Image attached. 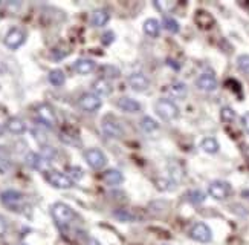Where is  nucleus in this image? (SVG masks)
I'll use <instances>...</instances> for the list:
<instances>
[{
    "label": "nucleus",
    "mask_w": 249,
    "mask_h": 245,
    "mask_svg": "<svg viewBox=\"0 0 249 245\" xmlns=\"http://www.w3.org/2000/svg\"><path fill=\"white\" fill-rule=\"evenodd\" d=\"M196 23L200 26V28H205V29H208L214 25V19L211 14L208 13H205V11H199L197 16H196Z\"/></svg>",
    "instance_id": "25"
},
{
    "label": "nucleus",
    "mask_w": 249,
    "mask_h": 245,
    "mask_svg": "<svg viewBox=\"0 0 249 245\" xmlns=\"http://www.w3.org/2000/svg\"><path fill=\"white\" fill-rule=\"evenodd\" d=\"M92 89H93V94H96L98 97H107V95H110L112 94V84L109 83V80H106V78H98L96 81H93L92 84Z\"/></svg>",
    "instance_id": "17"
},
{
    "label": "nucleus",
    "mask_w": 249,
    "mask_h": 245,
    "mask_svg": "<svg viewBox=\"0 0 249 245\" xmlns=\"http://www.w3.org/2000/svg\"><path fill=\"white\" fill-rule=\"evenodd\" d=\"M37 115H38V120L48 126V127H53L57 124V115H55V111L51 104L48 103H41L38 108H37Z\"/></svg>",
    "instance_id": "10"
},
{
    "label": "nucleus",
    "mask_w": 249,
    "mask_h": 245,
    "mask_svg": "<svg viewBox=\"0 0 249 245\" xmlns=\"http://www.w3.org/2000/svg\"><path fill=\"white\" fill-rule=\"evenodd\" d=\"M109 20H110V14H109V11H106V9H96V11H93L90 16V23L95 28L106 26Z\"/></svg>",
    "instance_id": "16"
},
{
    "label": "nucleus",
    "mask_w": 249,
    "mask_h": 245,
    "mask_svg": "<svg viewBox=\"0 0 249 245\" xmlns=\"http://www.w3.org/2000/svg\"><path fill=\"white\" fill-rule=\"evenodd\" d=\"M162 26H164L168 31V33H171V34H178L179 29H180L179 23L173 17H170V16H164V19H162Z\"/></svg>",
    "instance_id": "26"
},
{
    "label": "nucleus",
    "mask_w": 249,
    "mask_h": 245,
    "mask_svg": "<svg viewBox=\"0 0 249 245\" xmlns=\"http://www.w3.org/2000/svg\"><path fill=\"white\" fill-rule=\"evenodd\" d=\"M160 23H159V20L156 19H147L145 22H144V31H145V34L150 36V37H159L160 34Z\"/></svg>",
    "instance_id": "21"
},
{
    "label": "nucleus",
    "mask_w": 249,
    "mask_h": 245,
    "mask_svg": "<svg viewBox=\"0 0 249 245\" xmlns=\"http://www.w3.org/2000/svg\"><path fill=\"white\" fill-rule=\"evenodd\" d=\"M51 213H52V218L55 219V222L60 227L69 226V224L77 218L73 208L69 207L68 204H64V202H55V204H52Z\"/></svg>",
    "instance_id": "1"
},
{
    "label": "nucleus",
    "mask_w": 249,
    "mask_h": 245,
    "mask_svg": "<svg viewBox=\"0 0 249 245\" xmlns=\"http://www.w3.org/2000/svg\"><path fill=\"white\" fill-rule=\"evenodd\" d=\"M113 216H115L116 219H120L121 222H133V221H136V216L133 215V213L130 211V210H124V208L115 211V213H113Z\"/></svg>",
    "instance_id": "29"
},
{
    "label": "nucleus",
    "mask_w": 249,
    "mask_h": 245,
    "mask_svg": "<svg viewBox=\"0 0 249 245\" xmlns=\"http://www.w3.org/2000/svg\"><path fill=\"white\" fill-rule=\"evenodd\" d=\"M141 129L147 133H151L159 129V124L153 118H150V116H144V118L141 120Z\"/></svg>",
    "instance_id": "27"
},
{
    "label": "nucleus",
    "mask_w": 249,
    "mask_h": 245,
    "mask_svg": "<svg viewBox=\"0 0 249 245\" xmlns=\"http://www.w3.org/2000/svg\"><path fill=\"white\" fill-rule=\"evenodd\" d=\"M220 118L223 123H232L235 120V112L231 108H223L220 111Z\"/></svg>",
    "instance_id": "32"
},
{
    "label": "nucleus",
    "mask_w": 249,
    "mask_h": 245,
    "mask_svg": "<svg viewBox=\"0 0 249 245\" xmlns=\"http://www.w3.org/2000/svg\"><path fill=\"white\" fill-rule=\"evenodd\" d=\"M200 149L205 152V153H210V155H214V153H217L219 152V143L215 138L213 136H208V138H203V140L200 141Z\"/></svg>",
    "instance_id": "22"
},
{
    "label": "nucleus",
    "mask_w": 249,
    "mask_h": 245,
    "mask_svg": "<svg viewBox=\"0 0 249 245\" xmlns=\"http://www.w3.org/2000/svg\"><path fill=\"white\" fill-rule=\"evenodd\" d=\"M153 5H155V8L158 9V11H160V13H168L170 9L175 8L176 3L175 2H164V0H156Z\"/></svg>",
    "instance_id": "31"
},
{
    "label": "nucleus",
    "mask_w": 249,
    "mask_h": 245,
    "mask_svg": "<svg viewBox=\"0 0 249 245\" xmlns=\"http://www.w3.org/2000/svg\"><path fill=\"white\" fill-rule=\"evenodd\" d=\"M237 68L240 69V72L249 75V56L248 54H242L237 58Z\"/></svg>",
    "instance_id": "30"
},
{
    "label": "nucleus",
    "mask_w": 249,
    "mask_h": 245,
    "mask_svg": "<svg viewBox=\"0 0 249 245\" xmlns=\"http://www.w3.org/2000/svg\"><path fill=\"white\" fill-rule=\"evenodd\" d=\"M187 201L191 202V204L197 206V204H202V202L205 201V193L202 190H190L187 193Z\"/></svg>",
    "instance_id": "28"
},
{
    "label": "nucleus",
    "mask_w": 249,
    "mask_h": 245,
    "mask_svg": "<svg viewBox=\"0 0 249 245\" xmlns=\"http://www.w3.org/2000/svg\"><path fill=\"white\" fill-rule=\"evenodd\" d=\"M2 133H3V127L0 126V136H2Z\"/></svg>",
    "instance_id": "39"
},
{
    "label": "nucleus",
    "mask_w": 249,
    "mask_h": 245,
    "mask_svg": "<svg viewBox=\"0 0 249 245\" xmlns=\"http://www.w3.org/2000/svg\"><path fill=\"white\" fill-rule=\"evenodd\" d=\"M242 195H243V198L249 199V190H245V191H243V193H242Z\"/></svg>",
    "instance_id": "38"
},
{
    "label": "nucleus",
    "mask_w": 249,
    "mask_h": 245,
    "mask_svg": "<svg viewBox=\"0 0 249 245\" xmlns=\"http://www.w3.org/2000/svg\"><path fill=\"white\" fill-rule=\"evenodd\" d=\"M73 69L75 72L81 74V75H88V74L93 72L95 69V61L90 58H80L73 63Z\"/></svg>",
    "instance_id": "18"
},
{
    "label": "nucleus",
    "mask_w": 249,
    "mask_h": 245,
    "mask_svg": "<svg viewBox=\"0 0 249 245\" xmlns=\"http://www.w3.org/2000/svg\"><path fill=\"white\" fill-rule=\"evenodd\" d=\"M242 126H243V129L246 131V133H249V112L242 116Z\"/></svg>",
    "instance_id": "35"
},
{
    "label": "nucleus",
    "mask_w": 249,
    "mask_h": 245,
    "mask_svg": "<svg viewBox=\"0 0 249 245\" xmlns=\"http://www.w3.org/2000/svg\"><path fill=\"white\" fill-rule=\"evenodd\" d=\"M116 106H118V108H120L121 111L128 112V113H136V112L141 111V108H142L139 101H136V100H133V98H128V97L120 98V100L116 101Z\"/></svg>",
    "instance_id": "15"
},
{
    "label": "nucleus",
    "mask_w": 249,
    "mask_h": 245,
    "mask_svg": "<svg viewBox=\"0 0 249 245\" xmlns=\"http://www.w3.org/2000/svg\"><path fill=\"white\" fill-rule=\"evenodd\" d=\"M190 238L200 244H208L213 239V231L211 228L203 222H197L190 228Z\"/></svg>",
    "instance_id": "9"
},
{
    "label": "nucleus",
    "mask_w": 249,
    "mask_h": 245,
    "mask_svg": "<svg viewBox=\"0 0 249 245\" xmlns=\"http://www.w3.org/2000/svg\"><path fill=\"white\" fill-rule=\"evenodd\" d=\"M84 159H86V163L89 164V167H92L93 170H101L107 164L106 155L100 151V149H96V147L88 149V151L84 152Z\"/></svg>",
    "instance_id": "8"
},
{
    "label": "nucleus",
    "mask_w": 249,
    "mask_h": 245,
    "mask_svg": "<svg viewBox=\"0 0 249 245\" xmlns=\"http://www.w3.org/2000/svg\"><path fill=\"white\" fill-rule=\"evenodd\" d=\"M45 178H46L48 183L55 188L66 190V188L73 187V181L69 178V175L61 173V172H58V170H46Z\"/></svg>",
    "instance_id": "4"
},
{
    "label": "nucleus",
    "mask_w": 249,
    "mask_h": 245,
    "mask_svg": "<svg viewBox=\"0 0 249 245\" xmlns=\"http://www.w3.org/2000/svg\"><path fill=\"white\" fill-rule=\"evenodd\" d=\"M0 201L5 207H8L13 211H20L21 206L25 202V196L23 193H20L17 190H5L0 193Z\"/></svg>",
    "instance_id": "3"
},
{
    "label": "nucleus",
    "mask_w": 249,
    "mask_h": 245,
    "mask_svg": "<svg viewBox=\"0 0 249 245\" xmlns=\"http://www.w3.org/2000/svg\"><path fill=\"white\" fill-rule=\"evenodd\" d=\"M88 245H101V244H100L98 241H96L95 238H89V239H88Z\"/></svg>",
    "instance_id": "37"
},
{
    "label": "nucleus",
    "mask_w": 249,
    "mask_h": 245,
    "mask_svg": "<svg viewBox=\"0 0 249 245\" xmlns=\"http://www.w3.org/2000/svg\"><path fill=\"white\" fill-rule=\"evenodd\" d=\"M48 80H49V83L52 84V86L61 88L64 84V81H66V75H64V72L61 69H53V71L49 72Z\"/></svg>",
    "instance_id": "24"
},
{
    "label": "nucleus",
    "mask_w": 249,
    "mask_h": 245,
    "mask_svg": "<svg viewBox=\"0 0 249 245\" xmlns=\"http://www.w3.org/2000/svg\"><path fill=\"white\" fill-rule=\"evenodd\" d=\"M78 104H80V108L83 111L92 113V112H96V111L101 109L103 100H101V97H98V95L93 94V92H86L80 97Z\"/></svg>",
    "instance_id": "7"
},
{
    "label": "nucleus",
    "mask_w": 249,
    "mask_h": 245,
    "mask_svg": "<svg viewBox=\"0 0 249 245\" xmlns=\"http://www.w3.org/2000/svg\"><path fill=\"white\" fill-rule=\"evenodd\" d=\"M101 131L104 132V135H107L109 138H123L124 136V131L120 123L113 121L112 118H104L101 123Z\"/></svg>",
    "instance_id": "12"
},
{
    "label": "nucleus",
    "mask_w": 249,
    "mask_h": 245,
    "mask_svg": "<svg viewBox=\"0 0 249 245\" xmlns=\"http://www.w3.org/2000/svg\"><path fill=\"white\" fill-rule=\"evenodd\" d=\"M196 86L203 92H214L217 89V78L213 72H203L197 77Z\"/></svg>",
    "instance_id": "11"
},
{
    "label": "nucleus",
    "mask_w": 249,
    "mask_h": 245,
    "mask_svg": "<svg viewBox=\"0 0 249 245\" xmlns=\"http://www.w3.org/2000/svg\"><path fill=\"white\" fill-rule=\"evenodd\" d=\"M25 40H26V33L23 29L21 28H11L5 36L3 43L11 51H16L25 43Z\"/></svg>",
    "instance_id": "6"
},
{
    "label": "nucleus",
    "mask_w": 249,
    "mask_h": 245,
    "mask_svg": "<svg viewBox=\"0 0 249 245\" xmlns=\"http://www.w3.org/2000/svg\"><path fill=\"white\" fill-rule=\"evenodd\" d=\"M25 159H26V164L34 170H41L43 164H45V161H46L45 158L38 153H36V152H29Z\"/></svg>",
    "instance_id": "23"
},
{
    "label": "nucleus",
    "mask_w": 249,
    "mask_h": 245,
    "mask_svg": "<svg viewBox=\"0 0 249 245\" xmlns=\"http://www.w3.org/2000/svg\"><path fill=\"white\" fill-rule=\"evenodd\" d=\"M113 37H115L113 33H107V34H104V36H103V43H104V45L112 43V41H113Z\"/></svg>",
    "instance_id": "36"
},
{
    "label": "nucleus",
    "mask_w": 249,
    "mask_h": 245,
    "mask_svg": "<svg viewBox=\"0 0 249 245\" xmlns=\"http://www.w3.org/2000/svg\"><path fill=\"white\" fill-rule=\"evenodd\" d=\"M168 94L171 95V97L182 100V98L187 97L188 88H187V84L183 83V81H173L168 86Z\"/></svg>",
    "instance_id": "19"
},
{
    "label": "nucleus",
    "mask_w": 249,
    "mask_h": 245,
    "mask_svg": "<svg viewBox=\"0 0 249 245\" xmlns=\"http://www.w3.org/2000/svg\"><path fill=\"white\" fill-rule=\"evenodd\" d=\"M128 84L130 88L136 92H145L150 88V80L147 78V75L141 72H135L128 77Z\"/></svg>",
    "instance_id": "13"
},
{
    "label": "nucleus",
    "mask_w": 249,
    "mask_h": 245,
    "mask_svg": "<svg viewBox=\"0 0 249 245\" xmlns=\"http://www.w3.org/2000/svg\"><path fill=\"white\" fill-rule=\"evenodd\" d=\"M103 179H104V183L109 184V186H118V184H121L124 181V175L120 172V170L110 169L103 175Z\"/></svg>",
    "instance_id": "20"
},
{
    "label": "nucleus",
    "mask_w": 249,
    "mask_h": 245,
    "mask_svg": "<svg viewBox=\"0 0 249 245\" xmlns=\"http://www.w3.org/2000/svg\"><path fill=\"white\" fill-rule=\"evenodd\" d=\"M5 127L8 132L14 133V135H21L26 132V124L23 120L18 118V116H11V118H8Z\"/></svg>",
    "instance_id": "14"
},
{
    "label": "nucleus",
    "mask_w": 249,
    "mask_h": 245,
    "mask_svg": "<svg viewBox=\"0 0 249 245\" xmlns=\"http://www.w3.org/2000/svg\"><path fill=\"white\" fill-rule=\"evenodd\" d=\"M155 109H156V113L165 121H173L179 116V108L171 100H167V98L158 100L155 104Z\"/></svg>",
    "instance_id": "2"
},
{
    "label": "nucleus",
    "mask_w": 249,
    "mask_h": 245,
    "mask_svg": "<svg viewBox=\"0 0 249 245\" xmlns=\"http://www.w3.org/2000/svg\"><path fill=\"white\" fill-rule=\"evenodd\" d=\"M232 193V187L230 183H226V181H213V183L208 186V195L217 201H223L228 196H231Z\"/></svg>",
    "instance_id": "5"
},
{
    "label": "nucleus",
    "mask_w": 249,
    "mask_h": 245,
    "mask_svg": "<svg viewBox=\"0 0 249 245\" xmlns=\"http://www.w3.org/2000/svg\"><path fill=\"white\" fill-rule=\"evenodd\" d=\"M68 173H69V178L73 181V183H75V181H80V179L84 176L83 169H80V167H75V166L68 169Z\"/></svg>",
    "instance_id": "33"
},
{
    "label": "nucleus",
    "mask_w": 249,
    "mask_h": 245,
    "mask_svg": "<svg viewBox=\"0 0 249 245\" xmlns=\"http://www.w3.org/2000/svg\"><path fill=\"white\" fill-rule=\"evenodd\" d=\"M8 231V221L0 215V238H3Z\"/></svg>",
    "instance_id": "34"
}]
</instances>
